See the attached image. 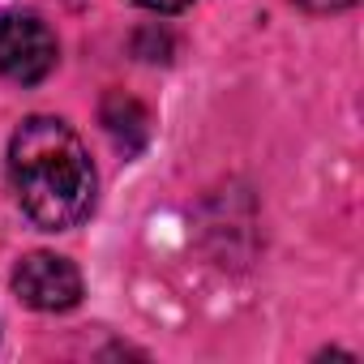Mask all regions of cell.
Here are the masks:
<instances>
[{"label": "cell", "mask_w": 364, "mask_h": 364, "mask_svg": "<svg viewBox=\"0 0 364 364\" xmlns=\"http://www.w3.org/2000/svg\"><path fill=\"white\" fill-rule=\"evenodd\" d=\"M9 180L22 215L43 232H69L95 210V163L56 116H31L9 137Z\"/></svg>", "instance_id": "obj_1"}, {"label": "cell", "mask_w": 364, "mask_h": 364, "mask_svg": "<svg viewBox=\"0 0 364 364\" xmlns=\"http://www.w3.org/2000/svg\"><path fill=\"white\" fill-rule=\"evenodd\" d=\"M56 35L39 14L9 9L0 14V77L18 86H39L56 69Z\"/></svg>", "instance_id": "obj_2"}, {"label": "cell", "mask_w": 364, "mask_h": 364, "mask_svg": "<svg viewBox=\"0 0 364 364\" xmlns=\"http://www.w3.org/2000/svg\"><path fill=\"white\" fill-rule=\"evenodd\" d=\"M14 291L22 296V304H31L39 313H69L82 300V274L69 257L31 253L14 270Z\"/></svg>", "instance_id": "obj_3"}, {"label": "cell", "mask_w": 364, "mask_h": 364, "mask_svg": "<svg viewBox=\"0 0 364 364\" xmlns=\"http://www.w3.org/2000/svg\"><path fill=\"white\" fill-rule=\"evenodd\" d=\"M103 124H107V133L120 141V146H141V137H146V112L133 103V99H124V95H112L107 103H103Z\"/></svg>", "instance_id": "obj_4"}, {"label": "cell", "mask_w": 364, "mask_h": 364, "mask_svg": "<svg viewBox=\"0 0 364 364\" xmlns=\"http://www.w3.org/2000/svg\"><path fill=\"white\" fill-rule=\"evenodd\" d=\"M300 9H309V14H338V9H347V5H355V0H296Z\"/></svg>", "instance_id": "obj_5"}, {"label": "cell", "mask_w": 364, "mask_h": 364, "mask_svg": "<svg viewBox=\"0 0 364 364\" xmlns=\"http://www.w3.org/2000/svg\"><path fill=\"white\" fill-rule=\"evenodd\" d=\"M133 5H141V9H154V14H180V9H189L193 0H133Z\"/></svg>", "instance_id": "obj_6"}]
</instances>
